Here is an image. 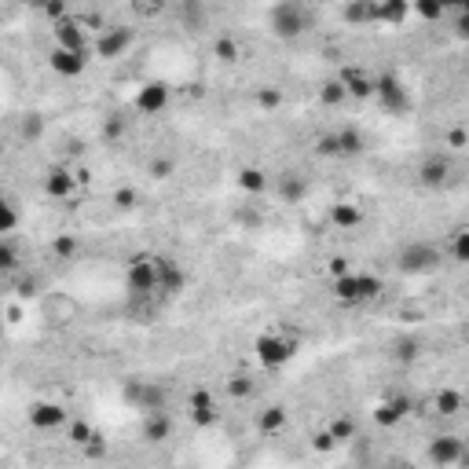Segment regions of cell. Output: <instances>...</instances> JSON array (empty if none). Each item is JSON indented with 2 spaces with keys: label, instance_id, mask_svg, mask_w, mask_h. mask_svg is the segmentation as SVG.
Returning a JSON list of instances; mask_svg holds the SVG:
<instances>
[{
  "label": "cell",
  "instance_id": "15",
  "mask_svg": "<svg viewBox=\"0 0 469 469\" xmlns=\"http://www.w3.org/2000/svg\"><path fill=\"white\" fill-rule=\"evenodd\" d=\"M187 286V275H184V268L176 264V260H169V257H158V290L162 294H180Z\"/></svg>",
  "mask_w": 469,
  "mask_h": 469
},
{
  "label": "cell",
  "instance_id": "55",
  "mask_svg": "<svg viewBox=\"0 0 469 469\" xmlns=\"http://www.w3.org/2000/svg\"><path fill=\"white\" fill-rule=\"evenodd\" d=\"M458 11H469V0H462V4H458Z\"/></svg>",
  "mask_w": 469,
  "mask_h": 469
},
{
  "label": "cell",
  "instance_id": "21",
  "mask_svg": "<svg viewBox=\"0 0 469 469\" xmlns=\"http://www.w3.org/2000/svg\"><path fill=\"white\" fill-rule=\"evenodd\" d=\"M330 224L334 227H341V231H356L363 224V210L352 202H337L334 210H330Z\"/></svg>",
  "mask_w": 469,
  "mask_h": 469
},
{
  "label": "cell",
  "instance_id": "31",
  "mask_svg": "<svg viewBox=\"0 0 469 469\" xmlns=\"http://www.w3.org/2000/svg\"><path fill=\"white\" fill-rule=\"evenodd\" d=\"M411 11L418 19H426V22H436L440 15H444V4H440V0H418V4H411Z\"/></svg>",
  "mask_w": 469,
  "mask_h": 469
},
{
  "label": "cell",
  "instance_id": "41",
  "mask_svg": "<svg viewBox=\"0 0 469 469\" xmlns=\"http://www.w3.org/2000/svg\"><path fill=\"white\" fill-rule=\"evenodd\" d=\"M279 103H282V92H279V88H260V92H257V107L275 110Z\"/></svg>",
  "mask_w": 469,
  "mask_h": 469
},
{
  "label": "cell",
  "instance_id": "3",
  "mask_svg": "<svg viewBox=\"0 0 469 469\" xmlns=\"http://www.w3.org/2000/svg\"><path fill=\"white\" fill-rule=\"evenodd\" d=\"M125 282H128V294L133 297H154L158 290V257L150 253H140L128 260V272H125Z\"/></svg>",
  "mask_w": 469,
  "mask_h": 469
},
{
  "label": "cell",
  "instance_id": "22",
  "mask_svg": "<svg viewBox=\"0 0 469 469\" xmlns=\"http://www.w3.org/2000/svg\"><path fill=\"white\" fill-rule=\"evenodd\" d=\"M286 426V407L282 403H272V407H264L257 414V429L264 433V436H272V433H279Z\"/></svg>",
  "mask_w": 469,
  "mask_h": 469
},
{
  "label": "cell",
  "instance_id": "27",
  "mask_svg": "<svg viewBox=\"0 0 469 469\" xmlns=\"http://www.w3.org/2000/svg\"><path fill=\"white\" fill-rule=\"evenodd\" d=\"M337 147H341V154H363V133L352 125L337 128Z\"/></svg>",
  "mask_w": 469,
  "mask_h": 469
},
{
  "label": "cell",
  "instance_id": "50",
  "mask_svg": "<svg viewBox=\"0 0 469 469\" xmlns=\"http://www.w3.org/2000/svg\"><path fill=\"white\" fill-rule=\"evenodd\" d=\"M44 15H48V19H56V22L70 19V15H66V4H63V0H51V4H44Z\"/></svg>",
  "mask_w": 469,
  "mask_h": 469
},
{
  "label": "cell",
  "instance_id": "33",
  "mask_svg": "<svg viewBox=\"0 0 469 469\" xmlns=\"http://www.w3.org/2000/svg\"><path fill=\"white\" fill-rule=\"evenodd\" d=\"M143 388H147V381H140V378H128V381L121 385V400H125V403H133V407H140V400H143Z\"/></svg>",
  "mask_w": 469,
  "mask_h": 469
},
{
  "label": "cell",
  "instance_id": "17",
  "mask_svg": "<svg viewBox=\"0 0 469 469\" xmlns=\"http://www.w3.org/2000/svg\"><path fill=\"white\" fill-rule=\"evenodd\" d=\"M407 411H411V400H407V396H393V400L378 403V411H374V422H378L381 429H388V426L403 422V418H407Z\"/></svg>",
  "mask_w": 469,
  "mask_h": 469
},
{
  "label": "cell",
  "instance_id": "44",
  "mask_svg": "<svg viewBox=\"0 0 469 469\" xmlns=\"http://www.w3.org/2000/svg\"><path fill=\"white\" fill-rule=\"evenodd\" d=\"M51 253H56V257H73L77 253V239H70V234H59V239L56 242H51Z\"/></svg>",
  "mask_w": 469,
  "mask_h": 469
},
{
  "label": "cell",
  "instance_id": "5",
  "mask_svg": "<svg viewBox=\"0 0 469 469\" xmlns=\"http://www.w3.org/2000/svg\"><path fill=\"white\" fill-rule=\"evenodd\" d=\"M396 264H400L403 275H426V272H433L440 264V249L429 246V242H411V246L400 249Z\"/></svg>",
  "mask_w": 469,
  "mask_h": 469
},
{
  "label": "cell",
  "instance_id": "16",
  "mask_svg": "<svg viewBox=\"0 0 469 469\" xmlns=\"http://www.w3.org/2000/svg\"><path fill=\"white\" fill-rule=\"evenodd\" d=\"M73 187H77V176H73V172H66L63 165H51V169H48V176H44L48 198H70Z\"/></svg>",
  "mask_w": 469,
  "mask_h": 469
},
{
  "label": "cell",
  "instance_id": "19",
  "mask_svg": "<svg viewBox=\"0 0 469 469\" xmlns=\"http://www.w3.org/2000/svg\"><path fill=\"white\" fill-rule=\"evenodd\" d=\"M165 403H169V388H165L162 381H147L143 400H140V411H143V414H165Z\"/></svg>",
  "mask_w": 469,
  "mask_h": 469
},
{
  "label": "cell",
  "instance_id": "6",
  "mask_svg": "<svg viewBox=\"0 0 469 469\" xmlns=\"http://www.w3.org/2000/svg\"><path fill=\"white\" fill-rule=\"evenodd\" d=\"M374 96L381 99V107H385L388 114L411 110V92L400 85V77H393V73H381V77H378V81H374Z\"/></svg>",
  "mask_w": 469,
  "mask_h": 469
},
{
  "label": "cell",
  "instance_id": "54",
  "mask_svg": "<svg viewBox=\"0 0 469 469\" xmlns=\"http://www.w3.org/2000/svg\"><path fill=\"white\" fill-rule=\"evenodd\" d=\"M418 356V341H400V359H414Z\"/></svg>",
  "mask_w": 469,
  "mask_h": 469
},
{
  "label": "cell",
  "instance_id": "43",
  "mask_svg": "<svg viewBox=\"0 0 469 469\" xmlns=\"http://www.w3.org/2000/svg\"><path fill=\"white\" fill-rule=\"evenodd\" d=\"M337 448V440L330 436V429H319L316 436H311V451H319V455H326V451H334Z\"/></svg>",
  "mask_w": 469,
  "mask_h": 469
},
{
  "label": "cell",
  "instance_id": "26",
  "mask_svg": "<svg viewBox=\"0 0 469 469\" xmlns=\"http://www.w3.org/2000/svg\"><path fill=\"white\" fill-rule=\"evenodd\" d=\"M374 8H378V4H371V0H356V4H345V8H341V19L352 22V26L374 22Z\"/></svg>",
  "mask_w": 469,
  "mask_h": 469
},
{
  "label": "cell",
  "instance_id": "7",
  "mask_svg": "<svg viewBox=\"0 0 469 469\" xmlns=\"http://www.w3.org/2000/svg\"><path fill=\"white\" fill-rule=\"evenodd\" d=\"M187 407H191V422H195L198 429H210V426H217V418H220L213 393H210V388H202V385H198V388H191Z\"/></svg>",
  "mask_w": 469,
  "mask_h": 469
},
{
  "label": "cell",
  "instance_id": "36",
  "mask_svg": "<svg viewBox=\"0 0 469 469\" xmlns=\"http://www.w3.org/2000/svg\"><path fill=\"white\" fill-rule=\"evenodd\" d=\"M92 436H96V429H92L88 422H73V426H70V444H77V448H88Z\"/></svg>",
  "mask_w": 469,
  "mask_h": 469
},
{
  "label": "cell",
  "instance_id": "4",
  "mask_svg": "<svg viewBox=\"0 0 469 469\" xmlns=\"http://www.w3.org/2000/svg\"><path fill=\"white\" fill-rule=\"evenodd\" d=\"M268 22H272V34H275V37L294 41V37H301V34H304V26H308V11H304L301 4H294V0H286V4H275V8H272Z\"/></svg>",
  "mask_w": 469,
  "mask_h": 469
},
{
  "label": "cell",
  "instance_id": "25",
  "mask_svg": "<svg viewBox=\"0 0 469 469\" xmlns=\"http://www.w3.org/2000/svg\"><path fill=\"white\" fill-rule=\"evenodd\" d=\"M407 15H411V4H403V0H388V4L374 8V22H388V26H400Z\"/></svg>",
  "mask_w": 469,
  "mask_h": 469
},
{
  "label": "cell",
  "instance_id": "34",
  "mask_svg": "<svg viewBox=\"0 0 469 469\" xmlns=\"http://www.w3.org/2000/svg\"><path fill=\"white\" fill-rule=\"evenodd\" d=\"M451 257L458 264H469V227L455 231V242H451Z\"/></svg>",
  "mask_w": 469,
  "mask_h": 469
},
{
  "label": "cell",
  "instance_id": "39",
  "mask_svg": "<svg viewBox=\"0 0 469 469\" xmlns=\"http://www.w3.org/2000/svg\"><path fill=\"white\" fill-rule=\"evenodd\" d=\"M316 154L319 158H334V154H341V147H337V133H326L316 140Z\"/></svg>",
  "mask_w": 469,
  "mask_h": 469
},
{
  "label": "cell",
  "instance_id": "11",
  "mask_svg": "<svg viewBox=\"0 0 469 469\" xmlns=\"http://www.w3.org/2000/svg\"><path fill=\"white\" fill-rule=\"evenodd\" d=\"M451 180V158L448 154H429V158L418 165V184L422 187H444Z\"/></svg>",
  "mask_w": 469,
  "mask_h": 469
},
{
  "label": "cell",
  "instance_id": "2",
  "mask_svg": "<svg viewBox=\"0 0 469 469\" xmlns=\"http://www.w3.org/2000/svg\"><path fill=\"white\" fill-rule=\"evenodd\" d=\"M381 294V279L371 272H349L341 279H334V297L341 304H367Z\"/></svg>",
  "mask_w": 469,
  "mask_h": 469
},
{
  "label": "cell",
  "instance_id": "23",
  "mask_svg": "<svg viewBox=\"0 0 469 469\" xmlns=\"http://www.w3.org/2000/svg\"><path fill=\"white\" fill-rule=\"evenodd\" d=\"M239 187H242L246 195H264V191H268V176H264V169H257V165L239 169Z\"/></svg>",
  "mask_w": 469,
  "mask_h": 469
},
{
  "label": "cell",
  "instance_id": "12",
  "mask_svg": "<svg viewBox=\"0 0 469 469\" xmlns=\"http://www.w3.org/2000/svg\"><path fill=\"white\" fill-rule=\"evenodd\" d=\"M169 107V85L165 81H147L136 92V110L140 114H162Z\"/></svg>",
  "mask_w": 469,
  "mask_h": 469
},
{
  "label": "cell",
  "instance_id": "37",
  "mask_svg": "<svg viewBox=\"0 0 469 469\" xmlns=\"http://www.w3.org/2000/svg\"><path fill=\"white\" fill-rule=\"evenodd\" d=\"M19 133H22V140H30V143H37V140H41V133H44V121L30 114V118H26V121L19 125Z\"/></svg>",
  "mask_w": 469,
  "mask_h": 469
},
{
  "label": "cell",
  "instance_id": "8",
  "mask_svg": "<svg viewBox=\"0 0 469 469\" xmlns=\"http://www.w3.org/2000/svg\"><path fill=\"white\" fill-rule=\"evenodd\" d=\"M128 44H133V30H125V26H110V30H103L99 37H96V56L99 59H121L125 51H128Z\"/></svg>",
  "mask_w": 469,
  "mask_h": 469
},
{
  "label": "cell",
  "instance_id": "49",
  "mask_svg": "<svg viewBox=\"0 0 469 469\" xmlns=\"http://www.w3.org/2000/svg\"><path fill=\"white\" fill-rule=\"evenodd\" d=\"M133 11H136L140 19H154V15L165 11V4H158V0H154V4H133Z\"/></svg>",
  "mask_w": 469,
  "mask_h": 469
},
{
  "label": "cell",
  "instance_id": "51",
  "mask_svg": "<svg viewBox=\"0 0 469 469\" xmlns=\"http://www.w3.org/2000/svg\"><path fill=\"white\" fill-rule=\"evenodd\" d=\"M349 272H352V268H349L345 257H334V260H330V275H334V279H341V275H349Z\"/></svg>",
  "mask_w": 469,
  "mask_h": 469
},
{
  "label": "cell",
  "instance_id": "48",
  "mask_svg": "<svg viewBox=\"0 0 469 469\" xmlns=\"http://www.w3.org/2000/svg\"><path fill=\"white\" fill-rule=\"evenodd\" d=\"M180 15H184L187 22H195V26L205 22V8H202V4H180Z\"/></svg>",
  "mask_w": 469,
  "mask_h": 469
},
{
  "label": "cell",
  "instance_id": "45",
  "mask_svg": "<svg viewBox=\"0 0 469 469\" xmlns=\"http://www.w3.org/2000/svg\"><path fill=\"white\" fill-rule=\"evenodd\" d=\"M103 136H107L110 143H114V140H121V136H125V121H121L118 114H110L107 121H103Z\"/></svg>",
  "mask_w": 469,
  "mask_h": 469
},
{
  "label": "cell",
  "instance_id": "30",
  "mask_svg": "<svg viewBox=\"0 0 469 469\" xmlns=\"http://www.w3.org/2000/svg\"><path fill=\"white\" fill-rule=\"evenodd\" d=\"M213 51H217V59H220V63H234L242 48H239V41H234V37H217Z\"/></svg>",
  "mask_w": 469,
  "mask_h": 469
},
{
  "label": "cell",
  "instance_id": "56",
  "mask_svg": "<svg viewBox=\"0 0 469 469\" xmlns=\"http://www.w3.org/2000/svg\"><path fill=\"white\" fill-rule=\"evenodd\" d=\"M388 469H407V465H388Z\"/></svg>",
  "mask_w": 469,
  "mask_h": 469
},
{
  "label": "cell",
  "instance_id": "47",
  "mask_svg": "<svg viewBox=\"0 0 469 469\" xmlns=\"http://www.w3.org/2000/svg\"><path fill=\"white\" fill-rule=\"evenodd\" d=\"M282 198H290V202H297V198H304V184H301V180H297V176H294V180H290V176H286V180H282Z\"/></svg>",
  "mask_w": 469,
  "mask_h": 469
},
{
  "label": "cell",
  "instance_id": "40",
  "mask_svg": "<svg viewBox=\"0 0 469 469\" xmlns=\"http://www.w3.org/2000/svg\"><path fill=\"white\" fill-rule=\"evenodd\" d=\"M147 172H150L154 180H169V176L176 172V158H154Z\"/></svg>",
  "mask_w": 469,
  "mask_h": 469
},
{
  "label": "cell",
  "instance_id": "24",
  "mask_svg": "<svg viewBox=\"0 0 469 469\" xmlns=\"http://www.w3.org/2000/svg\"><path fill=\"white\" fill-rule=\"evenodd\" d=\"M462 393L458 388H440V393L433 396V407H436V414H444V418H455V414L462 411Z\"/></svg>",
  "mask_w": 469,
  "mask_h": 469
},
{
  "label": "cell",
  "instance_id": "52",
  "mask_svg": "<svg viewBox=\"0 0 469 469\" xmlns=\"http://www.w3.org/2000/svg\"><path fill=\"white\" fill-rule=\"evenodd\" d=\"M465 143H469L465 128H451V133H448V147H465Z\"/></svg>",
  "mask_w": 469,
  "mask_h": 469
},
{
  "label": "cell",
  "instance_id": "35",
  "mask_svg": "<svg viewBox=\"0 0 469 469\" xmlns=\"http://www.w3.org/2000/svg\"><path fill=\"white\" fill-rule=\"evenodd\" d=\"M15 227H19V210H15L11 202H4V205H0V234L8 239Z\"/></svg>",
  "mask_w": 469,
  "mask_h": 469
},
{
  "label": "cell",
  "instance_id": "9",
  "mask_svg": "<svg viewBox=\"0 0 469 469\" xmlns=\"http://www.w3.org/2000/svg\"><path fill=\"white\" fill-rule=\"evenodd\" d=\"M462 455H465V444H462L458 436H451V433H444V436L429 440V462H433V465H440V469L458 465V462H462Z\"/></svg>",
  "mask_w": 469,
  "mask_h": 469
},
{
  "label": "cell",
  "instance_id": "28",
  "mask_svg": "<svg viewBox=\"0 0 469 469\" xmlns=\"http://www.w3.org/2000/svg\"><path fill=\"white\" fill-rule=\"evenodd\" d=\"M319 99H323V107H341V103L349 99V88L341 85V77H337V81H326L319 88Z\"/></svg>",
  "mask_w": 469,
  "mask_h": 469
},
{
  "label": "cell",
  "instance_id": "13",
  "mask_svg": "<svg viewBox=\"0 0 469 469\" xmlns=\"http://www.w3.org/2000/svg\"><path fill=\"white\" fill-rule=\"evenodd\" d=\"M56 48H66V51H88L85 22H81V19H63V22H56Z\"/></svg>",
  "mask_w": 469,
  "mask_h": 469
},
{
  "label": "cell",
  "instance_id": "14",
  "mask_svg": "<svg viewBox=\"0 0 469 469\" xmlns=\"http://www.w3.org/2000/svg\"><path fill=\"white\" fill-rule=\"evenodd\" d=\"M63 422H66V407H63V403L41 400V403H34V407H30V426H34V429H41V433L59 429Z\"/></svg>",
  "mask_w": 469,
  "mask_h": 469
},
{
  "label": "cell",
  "instance_id": "53",
  "mask_svg": "<svg viewBox=\"0 0 469 469\" xmlns=\"http://www.w3.org/2000/svg\"><path fill=\"white\" fill-rule=\"evenodd\" d=\"M455 34L462 41H469V11H458V22H455Z\"/></svg>",
  "mask_w": 469,
  "mask_h": 469
},
{
  "label": "cell",
  "instance_id": "46",
  "mask_svg": "<svg viewBox=\"0 0 469 469\" xmlns=\"http://www.w3.org/2000/svg\"><path fill=\"white\" fill-rule=\"evenodd\" d=\"M15 264H19L15 246H11V239H4V242H0V268H4V272H11Z\"/></svg>",
  "mask_w": 469,
  "mask_h": 469
},
{
  "label": "cell",
  "instance_id": "32",
  "mask_svg": "<svg viewBox=\"0 0 469 469\" xmlns=\"http://www.w3.org/2000/svg\"><path fill=\"white\" fill-rule=\"evenodd\" d=\"M227 393H231L234 400H246V396H253V381H249L246 374H231V378H227Z\"/></svg>",
  "mask_w": 469,
  "mask_h": 469
},
{
  "label": "cell",
  "instance_id": "29",
  "mask_svg": "<svg viewBox=\"0 0 469 469\" xmlns=\"http://www.w3.org/2000/svg\"><path fill=\"white\" fill-rule=\"evenodd\" d=\"M330 436L337 440V444H345V440L356 436V418H349V414H341V418L330 422Z\"/></svg>",
  "mask_w": 469,
  "mask_h": 469
},
{
  "label": "cell",
  "instance_id": "1",
  "mask_svg": "<svg viewBox=\"0 0 469 469\" xmlns=\"http://www.w3.org/2000/svg\"><path fill=\"white\" fill-rule=\"evenodd\" d=\"M297 349H301V337L297 334H260L257 341H253V352L260 359V367H268V371L286 367Z\"/></svg>",
  "mask_w": 469,
  "mask_h": 469
},
{
  "label": "cell",
  "instance_id": "10",
  "mask_svg": "<svg viewBox=\"0 0 469 469\" xmlns=\"http://www.w3.org/2000/svg\"><path fill=\"white\" fill-rule=\"evenodd\" d=\"M51 70H56L59 77H81L88 70V51H66V48H51L48 56Z\"/></svg>",
  "mask_w": 469,
  "mask_h": 469
},
{
  "label": "cell",
  "instance_id": "38",
  "mask_svg": "<svg viewBox=\"0 0 469 469\" xmlns=\"http://www.w3.org/2000/svg\"><path fill=\"white\" fill-rule=\"evenodd\" d=\"M81 451H85V458H92V462L107 458V436H103V433H96V436L88 440V448H81Z\"/></svg>",
  "mask_w": 469,
  "mask_h": 469
},
{
  "label": "cell",
  "instance_id": "42",
  "mask_svg": "<svg viewBox=\"0 0 469 469\" xmlns=\"http://www.w3.org/2000/svg\"><path fill=\"white\" fill-rule=\"evenodd\" d=\"M136 202H140V195L133 187H118L114 191V205H118V210H136Z\"/></svg>",
  "mask_w": 469,
  "mask_h": 469
},
{
  "label": "cell",
  "instance_id": "20",
  "mask_svg": "<svg viewBox=\"0 0 469 469\" xmlns=\"http://www.w3.org/2000/svg\"><path fill=\"white\" fill-rule=\"evenodd\" d=\"M172 433L169 414H143V440L147 444H165Z\"/></svg>",
  "mask_w": 469,
  "mask_h": 469
},
{
  "label": "cell",
  "instance_id": "18",
  "mask_svg": "<svg viewBox=\"0 0 469 469\" xmlns=\"http://www.w3.org/2000/svg\"><path fill=\"white\" fill-rule=\"evenodd\" d=\"M341 85L349 88V96H356V99H371L374 96V81L363 70H356V66H345L341 70Z\"/></svg>",
  "mask_w": 469,
  "mask_h": 469
}]
</instances>
